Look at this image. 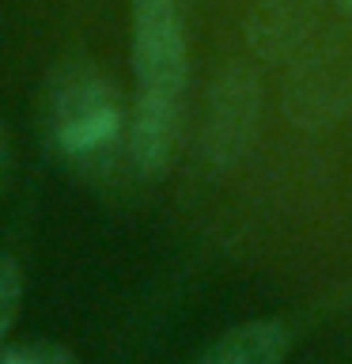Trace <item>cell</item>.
<instances>
[{"mask_svg":"<svg viewBox=\"0 0 352 364\" xmlns=\"http://www.w3.org/2000/svg\"><path fill=\"white\" fill-rule=\"evenodd\" d=\"M121 102L99 68L72 65L50 84V136L72 167L102 171L121 148Z\"/></svg>","mask_w":352,"mask_h":364,"instance_id":"cell-1","label":"cell"},{"mask_svg":"<svg viewBox=\"0 0 352 364\" xmlns=\"http://www.w3.org/2000/svg\"><path fill=\"white\" fill-rule=\"evenodd\" d=\"M133 19V73L136 99L182 102L189 76L186 27H182L178 0H129Z\"/></svg>","mask_w":352,"mask_h":364,"instance_id":"cell-2","label":"cell"},{"mask_svg":"<svg viewBox=\"0 0 352 364\" xmlns=\"http://www.w3.org/2000/svg\"><path fill=\"white\" fill-rule=\"evenodd\" d=\"M258 125V84L246 68H227L212 87L209 125H204V148L212 164H235L246 152Z\"/></svg>","mask_w":352,"mask_h":364,"instance_id":"cell-3","label":"cell"},{"mask_svg":"<svg viewBox=\"0 0 352 364\" xmlns=\"http://www.w3.org/2000/svg\"><path fill=\"white\" fill-rule=\"evenodd\" d=\"M288 346H292L288 326L277 323V318H258V323L227 330L193 364H280Z\"/></svg>","mask_w":352,"mask_h":364,"instance_id":"cell-4","label":"cell"},{"mask_svg":"<svg viewBox=\"0 0 352 364\" xmlns=\"http://www.w3.org/2000/svg\"><path fill=\"white\" fill-rule=\"evenodd\" d=\"M178 107L182 102H159V99H136L133 125H129V156L144 175L163 171L175 148L178 133Z\"/></svg>","mask_w":352,"mask_h":364,"instance_id":"cell-5","label":"cell"},{"mask_svg":"<svg viewBox=\"0 0 352 364\" xmlns=\"http://www.w3.org/2000/svg\"><path fill=\"white\" fill-rule=\"evenodd\" d=\"M19 304H23V269L16 258L0 255V341L8 338L11 323H16Z\"/></svg>","mask_w":352,"mask_h":364,"instance_id":"cell-6","label":"cell"},{"mask_svg":"<svg viewBox=\"0 0 352 364\" xmlns=\"http://www.w3.org/2000/svg\"><path fill=\"white\" fill-rule=\"evenodd\" d=\"M0 364H79V360L57 341H27V346L0 353Z\"/></svg>","mask_w":352,"mask_h":364,"instance_id":"cell-7","label":"cell"},{"mask_svg":"<svg viewBox=\"0 0 352 364\" xmlns=\"http://www.w3.org/2000/svg\"><path fill=\"white\" fill-rule=\"evenodd\" d=\"M341 8H345V11H352V0H341Z\"/></svg>","mask_w":352,"mask_h":364,"instance_id":"cell-8","label":"cell"}]
</instances>
